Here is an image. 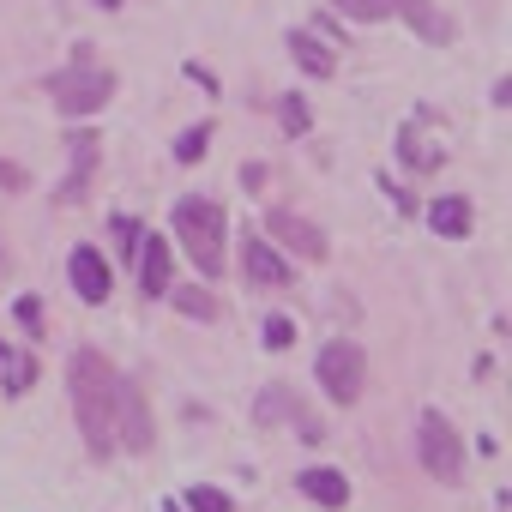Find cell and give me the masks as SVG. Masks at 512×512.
Segmentation results:
<instances>
[{
  "mask_svg": "<svg viewBox=\"0 0 512 512\" xmlns=\"http://www.w3.org/2000/svg\"><path fill=\"white\" fill-rule=\"evenodd\" d=\"M49 97H55L61 115L85 121V115H97V109L115 97V73H109V67H91V61H73V67H61V73L49 79Z\"/></svg>",
  "mask_w": 512,
  "mask_h": 512,
  "instance_id": "3957f363",
  "label": "cell"
},
{
  "mask_svg": "<svg viewBox=\"0 0 512 512\" xmlns=\"http://www.w3.org/2000/svg\"><path fill=\"white\" fill-rule=\"evenodd\" d=\"M115 446L151 452V410H145L139 380H127V374H121V386H115Z\"/></svg>",
  "mask_w": 512,
  "mask_h": 512,
  "instance_id": "8992f818",
  "label": "cell"
},
{
  "mask_svg": "<svg viewBox=\"0 0 512 512\" xmlns=\"http://www.w3.org/2000/svg\"><path fill=\"white\" fill-rule=\"evenodd\" d=\"M266 229H272L284 247H296L302 260H326V229H314L308 217H296V211H272V217H266Z\"/></svg>",
  "mask_w": 512,
  "mask_h": 512,
  "instance_id": "ba28073f",
  "label": "cell"
},
{
  "mask_svg": "<svg viewBox=\"0 0 512 512\" xmlns=\"http://www.w3.org/2000/svg\"><path fill=\"white\" fill-rule=\"evenodd\" d=\"M67 380H73V410H79L85 446L97 458H109L115 452V386H121V368L103 350H79L73 368H67Z\"/></svg>",
  "mask_w": 512,
  "mask_h": 512,
  "instance_id": "6da1fadb",
  "label": "cell"
},
{
  "mask_svg": "<svg viewBox=\"0 0 512 512\" xmlns=\"http://www.w3.org/2000/svg\"><path fill=\"white\" fill-rule=\"evenodd\" d=\"M7 356V350H0ZM31 380H37V362L31 356H7V392H31Z\"/></svg>",
  "mask_w": 512,
  "mask_h": 512,
  "instance_id": "ac0fdd59",
  "label": "cell"
},
{
  "mask_svg": "<svg viewBox=\"0 0 512 512\" xmlns=\"http://www.w3.org/2000/svg\"><path fill=\"white\" fill-rule=\"evenodd\" d=\"M296 482H302V494L320 500V506H344V500H350V482H344L338 470H302Z\"/></svg>",
  "mask_w": 512,
  "mask_h": 512,
  "instance_id": "4fadbf2b",
  "label": "cell"
},
{
  "mask_svg": "<svg viewBox=\"0 0 512 512\" xmlns=\"http://www.w3.org/2000/svg\"><path fill=\"white\" fill-rule=\"evenodd\" d=\"M0 272H7V247H0Z\"/></svg>",
  "mask_w": 512,
  "mask_h": 512,
  "instance_id": "d4e9b609",
  "label": "cell"
},
{
  "mask_svg": "<svg viewBox=\"0 0 512 512\" xmlns=\"http://www.w3.org/2000/svg\"><path fill=\"white\" fill-rule=\"evenodd\" d=\"M278 115H284V127H290V133H308V127H314L308 103H296V97H284V109H278Z\"/></svg>",
  "mask_w": 512,
  "mask_h": 512,
  "instance_id": "603a6c76",
  "label": "cell"
},
{
  "mask_svg": "<svg viewBox=\"0 0 512 512\" xmlns=\"http://www.w3.org/2000/svg\"><path fill=\"white\" fill-rule=\"evenodd\" d=\"M290 410H296V392H290V386H266L260 404H253V422H278V416H290Z\"/></svg>",
  "mask_w": 512,
  "mask_h": 512,
  "instance_id": "2e32d148",
  "label": "cell"
},
{
  "mask_svg": "<svg viewBox=\"0 0 512 512\" xmlns=\"http://www.w3.org/2000/svg\"><path fill=\"white\" fill-rule=\"evenodd\" d=\"M0 187H7V193H25V187H31V175H25L19 163H7V157H0Z\"/></svg>",
  "mask_w": 512,
  "mask_h": 512,
  "instance_id": "cb8c5ba5",
  "label": "cell"
},
{
  "mask_svg": "<svg viewBox=\"0 0 512 512\" xmlns=\"http://www.w3.org/2000/svg\"><path fill=\"white\" fill-rule=\"evenodd\" d=\"M416 446H422V470L434 476V482H464V440H458V428L440 416V410H428L422 416V434H416Z\"/></svg>",
  "mask_w": 512,
  "mask_h": 512,
  "instance_id": "277c9868",
  "label": "cell"
},
{
  "mask_svg": "<svg viewBox=\"0 0 512 512\" xmlns=\"http://www.w3.org/2000/svg\"><path fill=\"white\" fill-rule=\"evenodd\" d=\"M428 223H434V235L458 241V235H470V205L464 199H434L428 205Z\"/></svg>",
  "mask_w": 512,
  "mask_h": 512,
  "instance_id": "5bb4252c",
  "label": "cell"
},
{
  "mask_svg": "<svg viewBox=\"0 0 512 512\" xmlns=\"http://www.w3.org/2000/svg\"><path fill=\"white\" fill-rule=\"evenodd\" d=\"M175 235L187 247V260L199 266V278L223 272V211L211 199H181L175 205Z\"/></svg>",
  "mask_w": 512,
  "mask_h": 512,
  "instance_id": "7a4b0ae2",
  "label": "cell"
},
{
  "mask_svg": "<svg viewBox=\"0 0 512 512\" xmlns=\"http://www.w3.org/2000/svg\"><path fill=\"white\" fill-rule=\"evenodd\" d=\"M332 7H338L344 19H362V25H368V19H392V13H404L410 0H332Z\"/></svg>",
  "mask_w": 512,
  "mask_h": 512,
  "instance_id": "9a60e30c",
  "label": "cell"
},
{
  "mask_svg": "<svg viewBox=\"0 0 512 512\" xmlns=\"http://www.w3.org/2000/svg\"><path fill=\"white\" fill-rule=\"evenodd\" d=\"M67 278H73V296H79V302H91V308L109 302V284H115V278H109V266H103L97 247H79V253H73V260H67Z\"/></svg>",
  "mask_w": 512,
  "mask_h": 512,
  "instance_id": "52a82bcc",
  "label": "cell"
},
{
  "mask_svg": "<svg viewBox=\"0 0 512 512\" xmlns=\"http://www.w3.org/2000/svg\"><path fill=\"white\" fill-rule=\"evenodd\" d=\"M290 55H296V61H302V73H314V79H332V73H338L332 43H326V37H314V31H296V37H290Z\"/></svg>",
  "mask_w": 512,
  "mask_h": 512,
  "instance_id": "8fae6325",
  "label": "cell"
},
{
  "mask_svg": "<svg viewBox=\"0 0 512 512\" xmlns=\"http://www.w3.org/2000/svg\"><path fill=\"white\" fill-rule=\"evenodd\" d=\"M290 344H296V326H290L284 314H272V320H266V350H290Z\"/></svg>",
  "mask_w": 512,
  "mask_h": 512,
  "instance_id": "7402d4cb",
  "label": "cell"
},
{
  "mask_svg": "<svg viewBox=\"0 0 512 512\" xmlns=\"http://www.w3.org/2000/svg\"><path fill=\"white\" fill-rule=\"evenodd\" d=\"M320 386H326V398L356 404V398H362V386H368V356H362L350 338L326 344V350H320Z\"/></svg>",
  "mask_w": 512,
  "mask_h": 512,
  "instance_id": "5b68a950",
  "label": "cell"
},
{
  "mask_svg": "<svg viewBox=\"0 0 512 512\" xmlns=\"http://www.w3.org/2000/svg\"><path fill=\"white\" fill-rule=\"evenodd\" d=\"M91 169H97V139H91V133H73V175H67V187H61V199H67V205H79V199H85Z\"/></svg>",
  "mask_w": 512,
  "mask_h": 512,
  "instance_id": "7c38bea8",
  "label": "cell"
},
{
  "mask_svg": "<svg viewBox=\"0 0 512 512\" xmlns=\"http://www.w3.org/2000/svg\"><path fill=\"white\" fill-rule=\"evenodd\" d=\"M241 272H247L253 284H266V290H278V284H290V278H296V266L284 260L272 241H247V247H241Z\"/></svg>",
  "mask_w": 512,
  "mask_h": 512,
  "instance_id": "9c48e42d",
  "label": "cell"
},
{
  "mask_svg": "<svg viewBox=\"0 0 512 512\" xmlns=\"http://www.w3.org/2000/svg\"><path fill=\"white\" fill-rule=\"evenodd\" d=\"M404 163L434 169V163H440V151H428V145H422V133H416V127H404Z\"/></svg>",
  "mask_w": 512,
  "mask_h": 512,
  "instance_id": "ffe728a7",
  "label": "cell"
},
{
  "mask_svg": "<svg viewBox=\"0 0 512 512\" xmlns=\"http://www.w3.org/2000/svg\"><path fill=\"white\" fill-rule=\"evenodd\" d=\"M169 296H175V308L193 314V320H211V314H217V302H211L205 290H169Z\"/></svg>",
  "mask_w": 512,
  "mask_h": 512,
  "instance_id": "d6986e66",
  "label": "cell"
},
{
  "mask_svg": "<svg viewBox=\"0 0 512 512\" xmlns=\"http://www.w3.org/2000/svg\"><path fill=\"white\" fill-rule=\"evenodd\" d=\"M205 145H211V127H187V133L175 139V163H199Z\"/></svg>",
  "mask_w": 512,
  "mask_h": 512,
  "instance_id": "e0dca14e",
  "label": "cell"
},
{
  "mask_svg": "<svg viewBox=\"0 0 512 512\" xmlns=\"http://www.w3.org/2000/svg\"><path fill=\"white\" fill-rule=\"evenodd\" d=\"M187 506H193V512H235V500H229V494H217V488H193V494H187Z\"/></svg>",
  "mask_w": 512,
  "mask_h": 512,
  "instance_id": "44dd1931",
  "label": "cell"
},
{
  "mask_svg": "<svg viewBox=\"0 0 512 512\" xmlns=\"http://www.w3.org/2000/svg\"><path fill=\"white\" fill-rule=\"evenodd\" d=\"M139 284L145 296H169V241L163 235H139Z\"/></svg>",
  "mask_w": 512,
  "mask_h": 512,
  "instance_id": "30bf717a",
  "label": "cell"
}]
</instances>
